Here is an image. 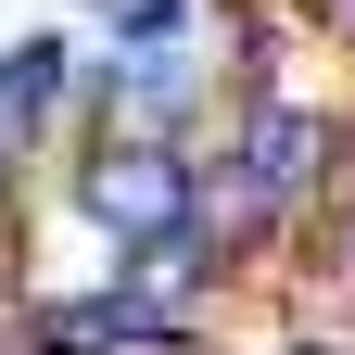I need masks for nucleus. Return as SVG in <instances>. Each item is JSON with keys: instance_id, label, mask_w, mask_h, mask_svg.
I'll return each instance as SVG.
<instances>
[{"instance_id": "f257e3e1", "label": "nucleus", "mask_w": 355, "mask_h": 355, "mask_svg": "<svg viewBox=\"0 0 355 355\" xmlns=\"http://www.w3.org/2000/svg\"><path fill=\"white\" fill-rule=\"evenodd\" d=\"M64 203H76V216H89L114 254H140V241H191V203H203V140L102 127V140H76Z\"/></svg>"}, {"instance_id": "f03ea898", "label": "nucleus", "mask_w": 355, "mask_h": 355, "mask_svg": "<svg viewBox=\"0 0 355 355\" xmlns=\"http://www.w3.org/2000/svg\"><path fill=\"white\" fill-rule=\"evenodd\" d=\"M216 165H229L266 216H292V229H304L318 203L355 191V114H343V102H304V89L241 102V114H229V140H216Z\"/></svg>"}, {"instance_id": "7ed1b4c3", "label": "nucleus", "mask_w": 355, "mask_h": 355, "mask_svg": "<svg viewBox=\"0 0 355 355\" xmlns=\"http://www.w3.org/2000/svg\"><path fill=\"white\" fill-rule=\"evenodd\" d=\"M76 76H89V51L64 26H26L13 51H0V153H13V178L38 165V140L76 114Z\"/></svg>"}, {"instance_id": "20e7f679", "label": "nucleus", "mask_w": 355, "mask_h": 355, "mask_svg": "<svg viewBox=\"0 0 355 355\" xmlns=\"http://www.w3.org/2000/svg\"><path fill=\"white\" fill-rule=\"evenodd\" d=\"M318 38H330V51H355V0H318Z\"/></svg>"}, {"instance_id": "39448f33", "label": "nucleus", "mask_w": 355, "mask_h": 355, "mask_svg": "<svg viewBox=\"0 0 355 355\" xmlns=\"http://www.w3.org/2000/svg\"><path fill=\"white\" fill-rule=\"evenodd\" d=\"M279 355H355V343H330V330H292V343H279Z\"/></svg>"}, {"instance_id": "423d86ee", "label": "nucleus", "mask_w": 355, "mask_h": 355, "mask_svg": "<svg viewBox=\"0 0 355 355\" xmlns=\"http://www.w3.org/2000/svg\"><path fill=\"white\" fill-rule=\"evenodd\" d=\"M0 203H13V153H0Z\"/></svg>"}]
</instances>
